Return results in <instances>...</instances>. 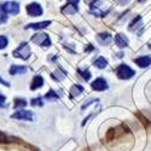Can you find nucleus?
Returning a JSON list of instances; mask_svg holds the SVG:
<instances>
[{"instance_id":"1","label":"nucleus","mask_w":151,"mask_h":151,"mask_svg":"<svg viewBox=\"0 0 151 151\" xmlns=\"http://www.w3.org/2000/svg\"><path fill=\"white\" fill-rule=\"evenodd\" d=\"M134 74H135V71L127 64H120L116 68V75L121 80H128L134 76Z\"/></svg>"},{"instance_id":"2","label":"nucleus","mask_w":151,"mask_h":151,"mask_svg":"<svg viewBox=\"0 0 151 151\" xmlns=\"http://www.w3.org/2000/svg\"><path fill=\"white\" fill-rule=\"evenodd\" d=\"M14 56L16 58H22V59H28L29 56H30V48H29V45L27 42H23L21 44L15 51H14Z\"/></svg>"},{"instance_id":"3","label":"nucleus","mask_w":151,"mask_h":151,"mask_svg":"<svg viewBox=\"0 0 151 151\" xmlns=\"http://www.w3.org/2000/svg\"><path fill=\"white\" fill-rule=\"evenodd\" d=\"M32 41L36 45H40V46H50L51 45V40H50V37L47 34L45 33H39V34H35L32 36Z\"/></svg>"},{"instance_id":"4","label":"nucleus","mask_w":151,"mask_h":151,"mask_svg":"<svg viewBox=\"0 0 151 151\" xmlns=\"http://www.w3.org/2000/svg\"><path fill=\"white\" fill-rule=\"evenodd\" d=\"M12 119H17V120H26V121H33L34 120V115L32 111H27V110H17L14 115H12Z\"/></svg>"},{"instance_id":"5","label":"nucleus","mask_w":151,"mask_h":151,"mask_svg":"<svg viewBox=\"0 0 151 151\" xmlns=\"http://www.w3.org/2000/svg\"><path fill=\"white\" fill-rule=\"evenodd\" d=\"M3 7L5 10V12L9 15H17L19 14V4L16 1H7L5 4H3Z\"/></svg>"},{"instance_id":"6","label":"nucleus","mask_w":151,"mask_h":151,"mask_svg":"<svg viewBox=\"0 0 151 151\" xmlns=\"http://www.w3.org/2000/svg\"><path fill=\"white\" fill-rule=\"evenodd\" d=\"M27 12L32 17H37V16L42 15V9L37 3H32L27 6Z\"/></svg>"},{"instance_id":"7","label":"nucleus","mask_w":151,"mask_h":151,"mask_svg":"<svg viewBox=\"0 0 151 151\" xmlns=\"http://www.w3.org/2000/svg\"><path fill=\"white\" fill-rule=\"evenodd\" d=\"M91 85H92V88H93L94 91L102 92V91L108 90V83H106V81H105L103 78H98V79H96Z\"/></svg>"},{"instance_id":"8","label":"nucleus","mask_w":151,"mask_h":151,"mask_svg":"<svg viewBox=\"0 0 151 151\" xmlns=\"http://www.w3.org/2000/svg\"><path fill=\"white\" fill-rule=\"evenodd\" d=\"M135 64H138L140 68H147L151 64V57L150 56H142L134 59Z\"/></svg>"},{"instance_id":"9","label":"nucleus","mask_w":151,"mask_h":151,"mask_svg":"<svg viewBox=\"0 0 151 151\" xmlns=\"http://www.w3.org/2000/svg\"><path fill=\"white\" fill-rule=\"evenodd\" d=\"M44 85V79L41 75H36V76H34V79L32 80V85H30V90H37L40 88V87H42Z\"/></svg>"},{"instance_id":"10","label":"nucleus","mask_w":151,"mask_h":151,"mask_svg":"<svg viewBox=\"0 0 151 151\" xmlns=\"http://www.w3.org/2000/svg\"><path fill=\"white\" fill-rule=\"evenodd\" d=\"M115 42L120 48H123L128 45V39L123 34H116L115 36Z\"/></svg>"},{"instance_id":"11","label":"nucleus","mask_w":151,"mask_h":151,"mask_svg":"<svg viewBox=\"0 0 151 151\" xmlns=\"http://www.w3.org/2000/svg\"><path fill=\"white\" fill-rule=\"evenodd\" d=\"M51 24V21H44V22H37V23H30L26 28H30V29H44L46 27H48Z\"/></svg>"},{"instance_id":"12","label":"nucleus","mask_w":151,"mask_h":151,"mask_svg":"<svg viewBox=\"0 0 151 151\" xmlns=\"http://www.w3.org/2000/svg\"><path fill=\"white\" fill-rule=\"evenodd\" d=\"M28 70L27 67H22V65H16L14 64L10 68V74L11 75H17V74H26Z\"/></svg>"},{"instance_id":"13","label":"nucleus","mask_w":151,"mask_h":151,"mask_svg":"<svg viewBox=\"0 0 151 151\" xmlns=\"http://www.w3.org/2000/svg\"><path fill=\"white\" fill-rule=\"evenodd\" d=\"M98 41L102 45H109L111 42V35L109 33H100L98 34Z\"/></svg>"},{"instance_id":"14","label":"nucleus","mask_w":151,"mask_h":151,"mask_svg":"<svg viewBox=\"0 0 151 151\" xmlns=\"http://www.w3.org/2000/svg\"><path fill=\"white\" fill-rule=\"evenodd\" d=\"M139 27H142V17H140V16H137V17L132 21V23L129 24V29H131V30H137Z\"/></svg>"},{"instance_id":"15","label":"nucleus","mask_w":151,"mask_h":151,"mask_svg":"<svg viewBox=\"0 0 151 151\" xmlns=\"http://www.w3.org/2000/svg\"><path fill=\"white\" fill-rule=\"evenodd\" d=\"M94 65L99 69H104L106 65H108V60L104 58V57H98L96 60H94Z\"/></svg>"},{"instance_id":"16","label":"nucleus","mask_w":151,"mask_h":151,"mask_svg":"<svg viewBox=\"0 0 151 151\" xmlns=\"http://www.w3.org/2000/svg\"><path fill=\"white\" fill-rule=\"evenodd\" d=\"M27 100L26 99H23V98H16L15 99V109H21V108H24V106H27Z\"/></svg>"},{"instance_id":"17","label":"nucleus","mask_w":151,"mask_h":151,"mask_svg":"<svg viewBox=\"0 0 151 151\" xmlns=\"http://www.w3.org/2000/svg\"><path fill=\"white\" fill-rule=\"evenodd\" d=\"M82 91H83V88H82V86H80V85H74L70 88V93L73 96H80L82 93Z\"/></svg>"},{"instance_id":"18","label":"nucleus","mask_w":151,"mask_h":151,"mask_svg":"<svg viewBox=\"0 0 151 151\" xmlns=\"http://www.w3.org/2000/svg\"><path fill=\"white\" fill-rule=\"evenodd\" d=\"M78 73L81 75L82 79H83V80H86V81H88V80L91 79V71H90V70H87V69H85V70L78 69Z\"/></svg>"},{"instance_id":"19","label":"nucleus","mask_w":151,"mask_h":151,"mask_svg":"<svg viewBox=\"0 0 151 151\" xmlns=\"http://www.w3.org/2000/svg\"><path fill=\"white\" fill-rule=\"evenodd\" d=\"M45 98H46V99H58V94H57L53 90H50V91L45 94Z\"/></svg>"},{"instance_id":"20","label":"nucleus","mask_w":151,"mask_h":151,"mask_svg":"<svg viewBox=\"0 0 151 151\" xmlns=\"http://www.w3.org/2000/svg\"><path fill=\"white\" fill-rule=\"evenodd\" d=\"M6 15H7V14L5 12V10H4L3 5H0V23H3V22H5V21L7 19Z\"/></svg>"},{"instance_id":"21","label":"nucleus","mask_w":151,"mask_h":151,"mask_svg":"<svg viewBox=\"0 0 151 151\" xmlns=\"http://www.w3.org/2000/svg\"><path fill=\"white\" fill-rule=\"evenodd\" d=\"M7 37L4 36V35H0V50H3L7 46Z\"/></svg>"},{"instance_id":"22","label":"nucleus","mask_w":151,"mask_h":151,"mask_svg":"<svg viewBox=\"0 0 151 151\" xmlns=\"http://www.w3.org/2000/svg\"><path fill=\"white\" fill-rule=\"evenodd\" d=\"M30 104L33 106H42V99L41 98H34V99H32Z\"/></svg>"},{"instance_id":"23","label":"nucleus","mask_w":151,"mask_h":151,"mask_svg":"<svg viewBox=\"0 0 151 151\" xmlns=\"http://www.w3.org/2000/svg\"><path fill=\"white\" fill-rule=\"evenodd\" d=\"M0 143H9V137L3 132H0Z\"/></svg>"},{"instance_id":"24","label":"nucleus","mask_w":151,"mask_h":151,"mask_svg":"<svg viewBox=\"0 0 151 151\" xmlns=\"http://www.w3.org/2000/svg\"><path fill=\"white\" fill-rule=\"evenodd\" d=\"M93 102H98V99H96V98H93V99H90V100H86V102H85V104L82 105V109H86L87 106H88V105H91Z\"/></svg>"},{"instance_id":"25","label":"nucleus","mask_w":151,"mask_h":151,"mask_svg":"<svg viewBox=\"0 0 151 151\" xmlns=\"http://www.w3.org/2000/svg\"><path fill=\"white\" fill-rule=\"evenodd\" d=\"M68 4H69V5H73L74 7H78L79 0H68Z\"/></svg>"},{"instance_id":"26","label":"nucleus","mask_w":151,"mask_h":151,"mask_svg":"<svg viewBox=\"0 0 151 151\" xmlns=\"http://www.w3.org/2000/svg\"><path fill=\"white\" fill-rule=\"evenodd\" d=\"M5 100H6L5 96L4 94H0V106H4L5 105Z\"/></svg>"},{"instance_id":"27","label":"nucleus","mask_w":151,"mask_h":151,"mask_svg":"<svg viewBox=\"0 0 151 151\" xmlns=\"http://www.w3.org/2000/svg\"><path fill=\"white\" fill-rule=\"evenodd\" d=\"M0 83H1V85H4V86H6V87H9V86H10V83H9V82H6L5 80H3L1 78H0Z\"/></svg>"},{"instance_id":"28","label":"nucleus","mask_w":151,"mask_h":151,"mask_svg":"<svg viewBox=\"0 0 151 151\" xmlns=\"http://www.w3.org/2000/svg\"><path fill=\"white\" fill-rule=\"evenodd\" d=\"M116 3H119V4H121V5H124V4L128 3V0H116Z\"/></svg>"},{"instance_id":"29","label":"nucleus","mask_w":151,"mask_h":151,"mask_svg":"<svg viewBox=\"0 0 151 151\" xmlns=\"http://www.w3.org/2000/svg\"><path fill=\"white\" fill-rule=\"evenodd\" d=\"M149 48H150V50H151V44H149Z\"/></svg>"}]
</instances>
